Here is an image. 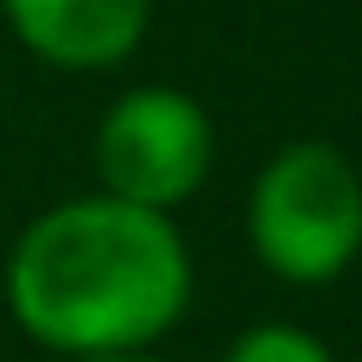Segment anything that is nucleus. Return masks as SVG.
I'll use <instances>...</instances> for the list:
<instances>
[{"label":"nucleus","instance_id":"2","mask_svg":"<svg viewBox=\"0 0 362 362\" xmlns=\"http://www.w3.org/2000/svg\"><path fill=\"white\" fill-rule=\"evenodd\" d=\"M248 248L286 286H331L362 255V172L331 140L280 146L248 191Z\"/></svg>","mask_w":362,"mask_h":362},{"label":"nucleus","instance_id":"1","mask_svg":"<svg viewBox=\"0 0 362 362\" xmlns=\"http://www.w3.org/2000/svg\"><path fill=\"white\" fill-rule=\"evenodd\" d=\"M13 325L57 356H127L191 305V255L165 210L108 191L51 204L6 255Z\"/></svg>","mask_w":362,"mask_h":362},{"label":"nucleus","instance_id":"5","mask_svg":"<svg viewBox=\"0 0 362 362\" xmlns=\"http://www.w3.org/2000/svg\"><path fill=\"white\" fill-rule=\"evenodd\" d=\"M223 362H337V356H331L325 337H312L299 325H255L229 344Z\"/></svg>","mask_w":362,"mask_h":362},{"label":"nucleus","instance_id":"3","mask_svg":"<svg viewBox=\"0 0 362 362\" xmlns=\"http://www.w3.org/2000/svg\"><path fill=\"white\" fill-rule=\"evenodd\" d=\"M210 159H216V127H210L204 102L185 89H165V83L127 89L95 127L102 191L121 204H140V210L172 216V204L204 191Z\"/></svg>","mask_w":362,"mask_h":362},{"label":"nucleus","instance_id":"6","mask_svg":"<svg viewBox=\"0 0 362 362\" xmlns=\"http://www.w3.org/2000/svg\"><path fill=\"white\" fill-rule=\"evenodd\" d=\"M83 362H153V356H140V350H127V356H83Z\"/></svg>","mask_w":362,"mask_h":362},{"label":"nucleus","instance_id":"4","mask_svg":"<svg viewBox=\"0 0 362 362\" xmlns=\"http://www.w3.org/2000/svg\"><path fill=\"white\" fill-rule=\"evenodd\" d=\"M13 38L57 70H115L140 51L153 0H0Z\"/></svg>","mask_w":362,"mask_h":362}]
</instances>
